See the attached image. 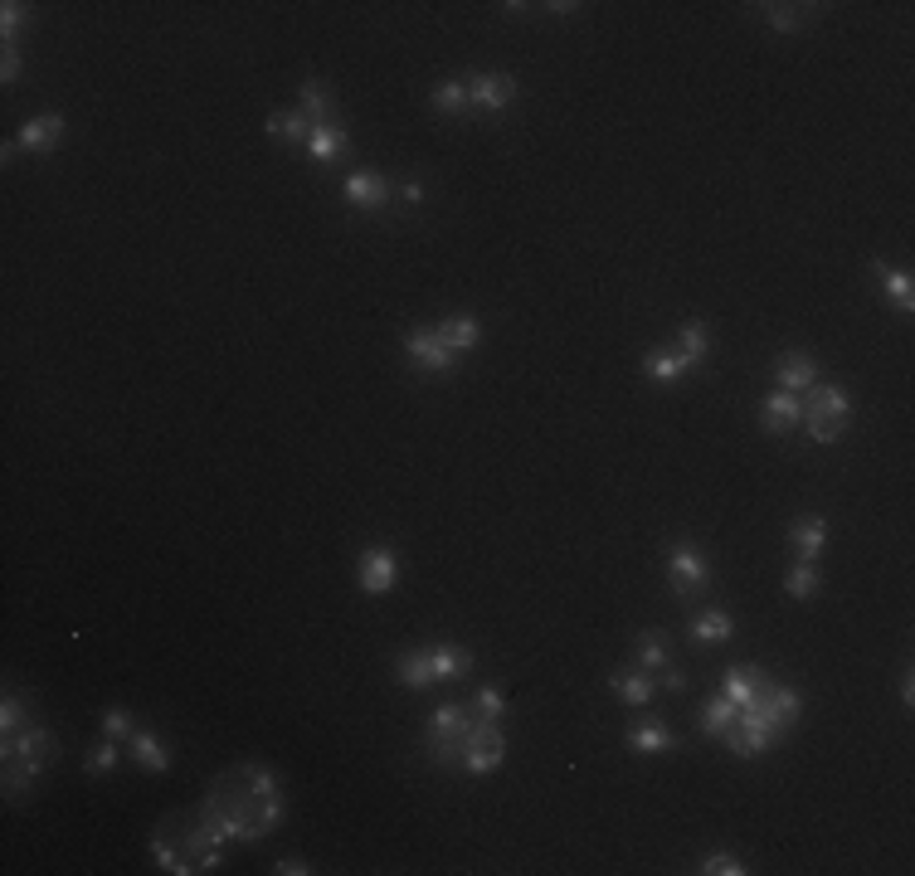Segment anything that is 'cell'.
Here are the masks:
<instances>
[{
  "label": "cell",
  "instance_id": "obj_1",
  "mask_svg": "<svg viewBox=\"0 0 915 876\" xmlns=\"http://www.w3.org/2000/svg\"><path fill=\"white\" fill-rule=\"evenodd\" d=\"M49 755H54V735L44 726H30V730H20V735H10L5 740V789L10 794L30 789Z\"/></svg>",
  "mask_w": 915,
  "mask_h": 876
},
{
  "label": "cell",
  "instance_id": "obj_2",
  "mask_svg": "<svg viewBox=\"0 0 915 876\" xmlns=\"http://www.w3.org/2000/svg\"><path fill=\"white\" fill-rule=\"evenodd\" d=\"M847 419H852V400H847L842 385H813L808 390V404H804V419L799 424H808L813 443H838V429Z\"/></svg>",
  "mask_w": 915,
  "mask_h": 876
},
{
  "label": "cell",
  "instance_id": "obj_3",
  "mask_svg": "<svg viewBox=\"0 0 915 876\" xmlns=\"http://www.w3.org/2000/svg\"><path fill=\"white\" fill-rule=\"evenodd\" d=\"M779 735H784V730L769 721L765 696H760L755 706H740V711H735V726L726 730L721 740H726V750H735L740 760H755V755H765V750L774 745V740H779Z\"/></svg>",
  "mask_w": 915,
  "mask_h": 876
},
{
  "label": "cell",
  "instance_id": "obj_4",
  "mask_svg": "<svg viewBox=\"0 0 915 876\" xmlns=\"http://www.w3.org/2000/svg\"><path fill=\"white\" fill-rule=\"evenodd\" d=\"M507 760V735H502V721H487V716H473L468 730H463V769L468 774H492Z\"/></svg>",
  "mask_w": 915,
  "mask_h": 876
},
{
  "label": "cell",
  "instance_id": "obj_5",
  "mask_svg": "<svg viewBox=\"0 0 915 876\" xmlns=\"http://www.w3.org/2000/svg\"><path fill=\"white\" fill-rule=\"evenodd\" d=\"M667 575H672V589L677 594H701L711 584V565L696 546H672L667 550Z\"/></svg>",
  "mask_w": 915,
  "mask_h": 876
},
{
  "label": "cell",
  "instance_id": "obj_6",
  "mask_svg": "<svg viewBox=\"0 0 915 876\" xmlns=\"http://www.w3.org/2000/svg\"><path fill=\"white\" fill-rule=\"evenodd\" d=\"M516 98V78L512 73H473L468 78V103L482 112H502Z\"/></svg>",
  "mask_w": 915,
  "mask_h": 876
},
{
  "label": "cell",
  "instance_id": "obj_7",
  "mask_svg": "<svg viewBox=\"0 0 915 876\" xmlns=\"http://www.w3.org/2000/svg\"><path fill=\"white\" fill-rule=\"evenodd\" d=\"M404 351H409V361L419 365V370H429V375H443V370L458 365V356L439 341V331H409L404 336Z\"/></svg>",
  "mask_w": 915,
  "mask_h": 876
},
{
  "label": "cell",
  "instance_id": "obj_8",
  "mask_svg": "<svg viewBox=\"0 0 915 876\" xmlns=\"http://www.w3.org/2000/svg\"><path fill=\"white\" fill-rule=\"evenodd\" d=\"M799 419H804V400L789 395V390H774L765 400V409H760V424L769 434H789V429H799Z\"/></svg>",
  "mask_w": 915,
  "mask_h": 876
},
{
  "label": "cell",
  "instance_id": "obj_9",
  "mask_svg": "<svg viewBox=\"0 0 915 876\" xmlns=\"http://www.w3.org/2000/svg\"><path fill=\"white\" fill-rule=\"evenodd\" d=\"M361 589L366 594H390L395 589V550L370 546L361 555Z\"/></svg>",
  "mask_w": 915,
  "mask_h": 876
},
{
  "label": "cell",
  "instance_id": "obj_10",
  "mask_svg": "<svg viewBox=\"0 0 915 876\" xmlns=\"http://www.w3.org/2000/svg\"><path fill=\"white\" fill-rule=\"evenodd\" d=\"M653 672H643V667H619L614 677H609V692L619 696L623 706H648L653 701Z\"/></svg>",
  "mask_w": 915,
  "mask_h": 876
},
{
  "label": "cell",
  "instance_id": "obj_11",
  "mask_svg": "<svg viewBox=\"0 0 915 876\" xmlns=\"http://www.w3.org/2000/svg\"><path fill=\"white\" fill-rule=\"evenodd\" d=\"M429 677L434 682H463L468 677V667H473V653L468 648H453V643H439V648H429Z\"/></svg>",
  "mask_w": 915,
  "mask_h": 876
},
{
  "label": "cell",
  "instance_id": "obj_12",
  "mask_svg": "<svg viewBox=\"0 0 915 876\" xmlns=\"http://www.w3.org/2000/svg\"><path fill=\"white\" fill-rule=\"evenodd\" d=\"M818 385V365L808 351H789L784 361H779V390H789V395H808Z\"/></svg>",
  "mask_w": 915,
  "mask_h": 876
},
{
  "label": "cell",
  "instance_id": "obj_13",
  "mask_svg": "<svg viewBox=\"0 0 915 876\" xmlns=\"http://www.w3.org/2000/svg\"><path fill=\"white\" fill-rule=\"evenodd\" d=\"M346 205H356V210H380L385 200H390V185L380 181V176H370V171H356V176H346Z\"/></svg>",
  "mask_w": 915,
  "mask_h": 876
},
{
  "label": "cell",
  "instance_id": "obj_14",
  "mask_svg": "<svg viewBox=\"0 0 915 876\" xmlns=\"http://www.w3.org/2000/svg\"><path fill=\"white\" fill-rule=\"evenodd\" d=\"M721 696L740 711V706H755V701L765 696V682L755 677V667H731V672H726V682H721Z\"/></svg>",
  "mask_w": 915,
  "mask_h": 876
},
{
  "label": "cell",
  "instance_id": "obj_15",
  "mask_svg": "<svg viewBox=\"0 0 915 876\" xmlns=\"http://www.w3.org/2000/svg\"><path fill=\"white\" fill-rule=\"evenodd\" d=\"M59 137H64V117H59V112L30 117V122L20 127V146H25V151H49Z\"/></svg>",
  "mask_w": 915,
  "mask_h": 876
},
{
  "label": "cell",
  "instance_id": "obj_16",
  "mask_svg": "<svg viewBox=\"0 0 915 876\" xmlns=\"http://www.w3.org/2000/svg\"><path fill=\"white\" fill-rule=\"evenodd\" d=\"M765 711L779 730H789L799 716H804V696L794 692V687H765Z\"/></svg>",
  "mask_w": 915,
  "mask_h": 876
},
{
  "label": "cell",
  "instance_id": "obj_17",
  "mask_svg": "<svg viewBox=\"0 0 915 876\" xmlns=\"http://www.w3.org/2000/svg\"><path fill=\"white\" fill-rule=\"evenodd\" d=\"M477 336H482V331H477V317H468V312L448 317V322L439 327V341L453 351V356H468V351L477 346Z\"/></svg>",
  "mask_w": 915,
  "mask_h": 876
},
{
  "label": "cell",
  "instance_id": "obj_18",
  "mask_svg": "<svg viewBox=\"0 0 915 876\" xmlns=\"http://www.w3.org/2000/svg\"><path fill=\"white\" fill-rule=\"evenodd\" d=\"M127 745H132V760H137L142 769H151V774H166V769H171L166 745H161L151 730H132V740H127Z\"/></svg>",
  "mask_w": 915,
  "mask_h": 876
},
{
  "label": "cell",
  "instance_id": "obj_19",
  "mask_svg": "<svg viewBox=\"0 0 915 876\" xmlns=\"http://www.w3.org/2000/svg\"><path fill=\"white\" fill-rule=\"evenodd\" d=\"M735 633V623L726 609H706V614H696L692 619V643H701V648H711V643H726Z\"/></svg>",
  "mask_w": 915,
  "mask_h": 876
},
{
  "label": "cell",
  "instance_id": "obj_20",
  "mask_svg": "<svg viewBox=\"0 0 915 876\" xmlns=\"http://www.w3.org/2000/svg\"><path fill=\"white\" fill-rule=\"evenodd\" d=\"M692 365H687V356L677 351V346H658V351H648V361H643V375L648 380H677V375H687Z\"/></svg>",
  "mask_w": 915,
  "mask_h": 876
},
{
  "label": "cell",
  "instance_id": "obj_21",
  "mask_svg": "<svg viewBox=\"0 0 915 876\" xmlns=\"http://www.w3.org/2000/svg\"><path fill=\"white\" fill-rule=\"evenodd\" d=\"M789 541L799 550V560H818V555H823V541H828V521H823V516H808V521H799V526L789 531Z\"/></svg>",
  "mask_w": 915,
  "mask_h": 876
},
{
  "label": "cell",
  "instance_id": "obj_22",
  "mask_svg": "<svg viewBox=\"0 0 915 876\" xmlns=\"http://www.w3.org/2000/svg\"><path fill=\"white\" fill-rule=\"evenodd\" d=\"M346 146H351V137L341 132V122H331V127H312V137H307V156H312V161H336Z\"/></svg>",
  "mask_w": 915,
  "mask_h": 876
},
{
  "label": "cell",
  "instance_id": "obj_23",
  "mask_svg": "<svg viewBox=\"0 0 915 876\" xmlns=\"http://www.w3.org/2000/svg\"><path fill=\"white\" fill-rule=\"evenodd\" d=\"M263 132H268V137H278V142L302 146L307 137H312V122H307L302 112H273V117L263 122Z\"/></svg>",
  "mask_w": 915,
  "mask_h": 876
},
{
  "label": "cell",
  "instance_id": "obj_24",
  "mask_svg": "<svg viewBox=\"0 0 915 876\" xmlns=\"http://www.w3.org/2000/svg\"><path fill=\"white\" fill-rule=\"evenodd\" d=\"M302 117H307V122H312V127H331V122H336V117H331V98H327V88H322V83H317V78H307V83H302Z\"/></svg>",
  "mask_w": 915,
  "mask_h": 876
},
{
  "label": "cell",
  "instance_id": "obj_25",
  "mask_svg": "<svg viewBox=\"0 0 915 876\" xmlns=\"http://www.w3.org/2000/svg\"><path fill=\"white\" fill-rule=\"evenodd\" d=\"M877 278H881V288L896 297V307H901V312H911V307H915V283H911V273H906V268H886V263H877Z\"/></svg>",
  "mask_w": 915,
  "mask_h": 876
},
{
  "label": "cell",
  "instance_id": "obj_26",
  "mask_svg": "<svg viewBox=\"0 0 915 876\" xmlns=\"http://www.w3.org/2000/svg\"><path fill=\"white\" fill-rule=\"evenodd\" d=\"M395 677H400V687H409V692L434 687V677H429V657L424 653H404L400 662H395Z\"/></svg>",
  "mask_w": 915,
  "mask_h": 876
},
{
  "label": "cell",
  "instance_id": "obj_27",
  "mask_svg": "<svg viewBox=\"0 0 915 876\" xmlns=\"http://www.w3.org/2000/svg\"><path fill=\"white\" fill-rule=\"evenodd\" d=\"M628 745H633L638 755H667V750H672V730L658 726V721H648V726H638L628 735Z\"/></svg>",
  "mask_w": 915,
  "mask_h": 876
},
{
  "label": "cell",
  "instance_id": "obj_28",
  "mask_svg": "<svg viewBox=\"0 0 915 876\" xmlns=\"http://www.w3.org/2000/svg\"><path fill=\"white\" fill-rule=\"evenodd\" d=\"M677 351L687 356V365H701L706 356H711V331H706V322H687L682 327V341H677Z\"/></svg>",
  "mask_w": 915,
  "mask_h": 876
},
{
  "label": "cell",
  "instance_id": "obj_29",
  "mask_svg": "<svg viewBox=\"0 0 915 876\" xmlns=\"http://www.w3.org/2000/svg\"><path fill=\"white\" fill-rule=\"evenodd\" d=\"M731 726H735V706L726 701V696H716V701H706V706H701V730H706V735H716V740H721Z\"/></svg>",
  "mask_w": 915,
  "mask_h": 876
},
{
  "label": "cell",
  "instance_id": "obj_30",
  "mask_svg": "<svg viewBox=\"0 0 915 876\" xmlns=\"http://www.w3.org/2000/svg\"><path fill=\"white\" fill-rule=\"evenodd\" d=\"M672 657H667V638H658V633H643L638 638V667L643 672H662Z\"/></svg>",
  "mask_w": 915,
  "mask_h": 876
},
{
  "label": "cell",
  "instance_id": "obj_31",
  "mask_svg": "<svg viewBox=\"0 0 915 876\" xmlns=\"http://www.w3.org/2000/svg\"><path fill=\"white\" fill-rule=\"evenodd\" d=\"M784 589H789V599H813V594H818V570H813V560H799V565L789 570Z\"/></svg>",
  "mask_w": 915,
  "mask_h": 876
},
{
  "label": "cell",
  "instance_id": "obj_32",
  "mask_svg": "<svg viewBox=\"0 0 915 876\" xmlns=\"http://www.w3.org/2000/svg\"><path fill=\"white\" fill-rule=\"evenodd\" d=\"M434 108L439 112H463L468 108V78H448L434 88Z\"/></svg>",
  "mask_w": 915,
  "mask_h": 876
},
{
  "label": "cell",
  "instance_id": "obj_33",
  "mask_svg": "<svg viewBox=\"0 0 915 876\" xmlns=\"http://www.w3.org/2000/svg\"><path fill=\"white\" fill-rule=\"evenodd\" d=\"M25 20H30V5H20V0L0 5V39H5V49H15V35H20Z\"/></svg>",
  "mask_w": 915,
  "mask_h": 876
},
{
  "label": "cell",
  "instance_id": "obj_34",
  "mask_svg": "<svg viewBox=\"0 0 915 876\" xmlns=\"http://www.w3.org/2000/svg\"><path fill=\"white\" fill-rule=\"evenodd\" d=\"M477 716L502 721V716H507V696L497 692V687H482V692H477Z\"/></svg>",
  "mask_w": 915,
  "mask_h": 876
},
{
  "label": "cell",
  "instance_id": "obj_35",
  "mask_svg": "<svg viewBox=\"0 0 915 876\" xmlns=\"http://www.w3.org/2000/svg\"><path fill=\"white\" fill-rule=\"evenodd\" d=\"M103 735H108V740H132V716H127L122 706L103 711Z\"/></svg>",
  "mask_w": 915,
  "mask_h": 876
},
{
  "label": "cell",
  "instance_id": "obj_36",
  "mask_svg": "<svg viewBox=\"0 0 915 876\" xmlns=\"http://www.w3.org/2000/svg\"><path fill=\"white\" fill-rule=\"evenodd\" d=\"M701 872L706 876H745V867H740V857H731V852H711V857L701 862Z\"/></svg>",
  "mask_w": 915,
  "mask_h": 876
},
{
  "label": "cell",
  "instance_id": "obj_37",
  "mask_svg": "<svg viewBox=\"0 0 915 876\" xmlns=\"http://www.w3.org/2000/svg\"><path fill=\"white\" fill-rule=\"evenodd\" d=\"M20 721H25V711H20V696L5 692V701H0V730H5V740L20 730Z\"/></svg>",
  "mask_w": 915,
  "mask_h": 876
},
{
  "label": "cell",
  "instance_id": "obj_38",
  "mask_svg": "<svg viewBox=\"0 0 915 876\" xmlns=\"http://www.w3.org/2000/svg\"><path fill=\"white\" fill-rule=\"evenodd\" d=\"M808 15H799V5H769V25L774 30H799Z\"/></svg>",
  "mask_w": 915,
  "mask_h": 876
},
{
  "label": "cell",
  "instance_id": "obj_39",
  "mask_svg": "<svg viewBox=\"0 0 915 876\" xmlns=\"http://www.w3.org/2000/svg\"><path fill=\"white\" fill-rule=\"evenodd\" d=\"M88 769H93V774H108V769H117V740H103V745L88 755Z\"/></svg>",
  "mask_w": 915,
  "mask_h": 876
},
{
  "label": "cell",
  "instance_id": "obj_40",
  "mask_svg": "<svg viewBox=\"0 0 915 876\" xmlns=\"http://www.w3.org/2000/svg\"><path fill=\"white\" fill-rule=\"evenodd\" d=\"M20 78V54L15 49H5V64H0V83H15Z\"/></svg>",
  "mask_w": 915,
  "mask_h": 876
},
{
  "label": "cell",
  "instance_id": "obj_41",
  "mask_svg": "<svg viewBox=\"0 0 915 876\" xmlns=\"http://www.w3.org/2000/svg\"><path fill=\"white\" fill-rule=\"evenodd\" d=\"M662 687H667V692H687V677L667 662V667H662Z\"/></svg>",
  "mask_w": 915,
  "mask_h": 876
},
{
  "label": "cell",
  "instance_id": "obj_42",
  "mask_svg": "<svg viewBox=\"0 0 915 876\" xmlns=\"http://www.w3.org/2000/svg\"><path fill=\"white\" fill-rule=\"evenodd\" d=\"M273 872H278V876H307L312 867H307V862H297V857H288V862H278Z\"/></svg>",
  "mask_w": 915,
  "mask_h": 876
},
{
  "label": "cell",
  "instance_id": "obj_43",
  "mask_svg": "<svg viewBox=\"0 0 915 876\" xmlns=\"http://www.w3.org/2000/svg\"><path fill=\"white\" fill-rule=\"evenodd\" d=\"M400 195L409 200V205H419V200H424V185H419V181H409V185L400 190Z\"/></svg>",
  "mask_w": 915,
  "mask_h": 876
}]
</instances>
